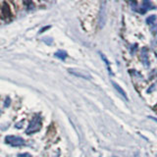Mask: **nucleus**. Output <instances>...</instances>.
Returning <instances> with one entry per match:
<instances>
[{"instance_id": "f257e3e1", "label": "nucleus", "mask_w": 157, "mask_h": 157, "mask_svg": "<svg viewBox=\"0 0 157 157\" xmlns=\"http://www.w3.org/2000/svg\"><path fill=\"white\" fill-rule=\"evenodd\" d=\"M41 126H42V123H41L40 116H39V115H36V116L32 118V121H30L29 127L27 128L26 133H27L28 135H30V134H32V133L38 132V131L40 130Z\"/></svg>"}, {"instance_id": "f03ea898", "label": "nucleus", "mask_w": 157, "mask_h": 157, "mask_svg": "<svg viewBox=\"0 0 157 157\" xmlns=\"http://www.w3.org/2000/svg\"><path fill=\"white\" fill-rule=\"evenodd\" d=\"M5 142L13 147H19L25 145V141L21 137L17 136H7L5 137Z\"/></svg>"}, {"instance_id": "7ed1b4c3", "label": "nucleus", "mask_w": 157, "mask_h": 157, "mask_svg": "<svg viewBox=\"0 0 157 157\" xmlns=\"http://www.w3.org/2000/svg\"><path fill=\"white\" fill-rule=\"evenodd\" d=\"M69 73L72 74V75L76 76V77L84 78V80H90L91 76L90 74L88 73V72L82 71V70H78V69H69Z\"/></svg>"}, {"instance_id": "20e7f679", "label": "nucleus", "mask_w": 157, "mask_h": 157, "mask_svg": "<svg viewBox=\"0 0 157 157\" xmlns=\"http://www.w3.org/2000/svg\"><path fill=\"white\" fill-rule=\"evenodd\" d=\"M152 8H155L154 5L152 4V2L150 0H143L142 1V5H141V13H145L146 11L152 9Z\"/></svg>"}, {"instance_id": "39448f33", "label": "nucleus", "mask_w": 157, "mask_h": 157, "mask_svg": "<svg viewBox=\"0 0 157 157\" xmlns=\"http://www.w3.org/2000/svg\"><path fill=\"white\" fill-rule=\"evenodd\" d=\"M141 61H142L143 65L145 67H148L149 66V58H148V52H147V49L146 48H143L141 50Z\"/></svg>"}, {"instance_id": "423d86ee", "label": "nucleus", "mask_w": 157, "mask_h": 157, "mask_svg": "<svg viewBox=\"0 0 157 157\" xmlns=\"http://www.w3.org/2000/svg\"><path fill=\"white\" fill-rule=\"evenodd\" d=\"M104 23H105V4H102L101 9H100V19H99L100 28L103 27Z\"/></svg>"}, {"instance_id": "0eeeda50", "label": "nucleus", "mask_w": 157, "mask_h": 157, "mask_svg": "<svg viewBox=\"0 0 157 157\" xmlns=\"http://www.w3.org/2000/svg\"><path fill=\"white\" fill-rule=\"evenodd\" d=\"M112 84H113V86H114L115 89H116V90L118 91V92H119L120 94L122 95V96H123L124 98H125V100H128V96H127V94H126L125 91L123 90V88H122L121 86H119V84H117L115 82H112Z\"/></svg>"}, {"instance_id": "6e6552de", "label": "nucleus", "mask_w": 157, "mask_h": 157, "mask_svg": "<svg viewBox=\"0 0 157 157\" xmlns=\"http://www.w3.org/2000/svg\"><path fill=\"white\" fill-rule=\"evenodd\" d=\"M55 57H57L58 59H60V60H65V59L67 58L66 51H64V50H58L55 53Z\"/></svg>"}, {"instance_id": "1a4fd4ad", "label": "nucleus", "mask_w": 157, "mask_h": 157, "mask_svg": "<svg viewBox=\"0 0 157 157\" xmlns=\"http://www.w3.org/2000/svg\"><path fill=\"white\" fill-rule=\"evenodd\" d=\"M2 13H3V15H4V17H5V18H7V17L10 16L9 7H8V5L6 3H4L3 7H2Z\"/></svg>"}, {"instance_id": "9d476101", "label": "nucleus", "mask_w": 157, "mask_h": 157, "mask_svg": "<svg viewBox=\"0 0 157 157\" xmlns=\"http://www.w3.org/2000/svg\"><path fill=\"white\" fill-rule=\"evenodd\" d=\"M155 21H156V16L155 15H151V16H149L146 19V24L147 25H150V26H153V24Z\"/></svg>"}, {"instance_id": "9b49d317", "label": "nucleus", "mask_w": 157, "mask_h": 157, "mask_svg": "<svg viewBox=\"0 0 157 157\" xmlns=\"http://www.w3.org/2000/svg\"><path fill=\"white\" fill-rule=\"evenodd\" d=\"M42 40L44 41L45 43H47V44H50V45L52 44V38H44Z\"/></svg>"}, {"instance_id": "f8f14e48", "label": "nucleus", "mask_w": 157, "mask_h": 157, "mask_svg": "<svg viewBox=\"0 0 157 157\" xmlns=\"http://www.w3.org/2000/svg\"><path fill=\"white\" fill-rule=\"evenodd\" d=\"M17 157H32V155L30 154H29V153H20V154H18L17 155Z\"/></svg>"}, {"instance_id": "ddd939ff", "label": "nucleus", "mask_w": 157, "mask_h": 157, "mask_svg": "<svg viewBox=\"0 0 157 157\" xmlns=\"http://www.w3.org/2000/svg\"><path fill=\"white\" fill-rule=\"evenodd\" d=\"M150 30H151V32H153V34H157V25L152 26L151 29H150Z\"/></svg>"}, {"instance_id": "4468645a", "label": "nucleus", "mask_w": 157, "mask_h": 157, "mask_svg": "<svg viewBox=\"0 0 157 157\" xmlns=\"http://www.w3.org/2000/svg\"><path fill=\"white\" fill-rule=\"evenodd\" d=\"M137 44H134V46H133L132 50H131V53L134 54V53H135V51H137Z\"/></svg>"}, {"instance_id": "2eb2a0df", "label": "nucleus", "mask_w": 157, "mask_h": 157, "mask_svg": "<svg viewBox=\"0 0 157 157\" xmlns=\"http://www.w3.org/2000/svg\"><path fill=\"white\" fill-rule=\"evenodd\" d=\"M24 1V3L26 4V5H29V4L32 3V0H23Z\"/></svg>"}, {"instance_id": "dca6fc26", "label": "nucleus", "mask_w": 157, "mask_h": 157, "mask_svg": "<svg viewBox=\"0 0 157 157\" xmlns=\"http://www.w3.org/2000/svg\"><path fill=\"white\" fill-rule=\"evenodd\" d=\"M113 157H115V156H113Z\"/></svg>"}, {"instance_id": "f3484780", "label": "nucleus", "mask_w": 157, "mask_h": 157, "mask_svg": "<svg viewBox=\"0 0 157 157\" xmlns=\"http://www.w3.org/2000/svg\"><path fill=\"white\" fill-rule=\"evenodd\" d=\"M156 55H157V54H156Z\"/></svg>"}]
</instances>
